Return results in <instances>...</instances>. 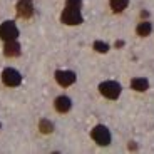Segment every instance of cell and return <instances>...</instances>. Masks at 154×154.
<instances>
[{"label":"cell","instance_id":"15","mask_svg":"<svg viewBox=\"0 0 154 154\" xmlns=\"http://www.w3.org/2000/svg\"><path fill=\"white\" fill-rule=\"evenodd\" d=\"M67 5H69V7H79L81 8L82 0H67Z\"/></svg>","mask_w":154,"mask_h":154},{"label":"cell","instance_id":"3","mask_svg":"<svg viewBox=\"0 0 154 154\" xmlns=\"http://www.w3.org/2000/svg\"><path fill=\"white\" fill-rule=\"evenodd\" d=\"M17 37H19V29L12 20H7V22L0 25V38H4L5 42L7 40H15Z\"/></svg>","mask_w":154,"mask_h":154},{"label":"cell","instance_id":"2","mask_svg":"<svg viewBox=\"0 0 154 154\" xmlns=\"http://www.w3.org/2000/svg\"><path fill=\"white\" fill-rule=\"evenodd\" d=\"M99 91L100 94L107 99H117L121 96V85L114 81H106L99 85Z\"/></svg>","mask_w":154,"mask_h":154},{"label":"cell","instance_id":"13","mask_svg":"<svg viewBox=\"0 0 154 154\" xmlns=\"http://www.w3.org/2000/svg\"><path fill=\"white\" fill-rule=\"evenodd\" d=\"M38 129H40V132H44V134H50V132L54 131V124L47 119H42L38 122Z\"/></svg>","mask_w":154,"mask_h":154},{"label":"cell","instance_id":"9","mask_svg":"<svg viewBox=\"0 0 154 154\" xmlns=\"http://www.w3.org/2000/svg\"><path fill=\"white\" fill-rule=\"evenodd\" d=\"M54 106L59 112H67L70 109V106H72V102H70V99L67 96H59L57 99H55Z\"/></svg>","mask_w":154,"mask_h":154},{"label":"cell","instance_id":"7","mask_svg":"<svg viewBox=\"0 0 154 154\" xmlns=\"http://www.w3.org/2000/svg\"><path fill=\"white\" fill-rule=\"evenodd\" d=\"M17 14L23 19H29L32 17L34 14V4H32V0H19V4H17Z\"/></svg>","mask_w":154,"mask_h":154},{"label":"cell","instance_id":"12","mask_svg":"<svg viewBox=\"0 0 154 154\" xmlns=\"http://www.w3.org/2000/svg\"><path fill=\"white\" fill-rule=\"evenodd\" d=\"M109 4H111V8L114 12H122L127 7L129 0H109Z\"/></svg>","mask_w":154,"mask_h":154},{"label":"cell","instance_id":"5","mask_svg":"<svg viewBox=\"0 0 154 154\" xmlns=\"http://www.w3.org/2000/svg\"><path fill=\"white\" fill-rule=\"evenodd\" d=\"M2 81H4V84L8 85V87H15V85H19L20 82H22V75H20L19 70H15V69H5L4 72H2Z\"/></svg>","mask_w":154,"mask_h":154},{"label":"cell","instance_id":"10","mask_svg":"<svg viewBox=\"0 0 154 154\" xmlns=\"http://www.w3.org/2000/svg\"><path fill=\"white\" fill-rule=\"evenodd\" d=\"M131 87L134 91H139V92H144L149 89V82L147 79H143V77H137V79H132L131 81Z\"/></svg>","mask_w":154,"mask_h":154},{"label":"cell","instance_id":"8","mask_svg":"<svg viewBox=\"0 0 154 154\" xmlns=\"http://www.w3.org/2000/svg\"><path fill=\"white\" fill-rule=\"evenodd\" d=\"M4 54L7 55V57H17V55L20 54V45L15 40H7V44H5V47H4Z\"/></svg>","mask_w":154,"mask_h":154},{"label":"cell","instance_id":"11","mask_svg":"<svg viewBox=\"0 0 154 154\" xmlns=\"http://www.w3.org/2000/svg\"><path fill=\"white\" fill-rule=\"evenodd\" d=\"M151 30H152V25H151V22H141V23L137 25V29H136L137 35H141V37H146V35H149Z\"/></svg>","mask_w":154,"mask_h":154},{"label":"cell","instance_id":"14","mask_svg":"<svg viewBox=\"0 0 154 154\" xmlns=\"http://www.w3.org/2000/svg\"><path fill=\"white\" fill-rule=\"evenodd\" d=\"M94 49H96L97 52H102V54H104V52L109 50V45L106 42H99V40H97V42H94Z\"/></svg>","mask_w":154,"mask_h":154},{"label":"cell","instance_id":"4","mask_svg":"<svg viewBox=\"0 0 154 154\" xmlns=\"http://www.w3.org/2000/svg\"><path fill=\"white\" fill-rule=\"evenodd\" d=\"M91 136L100 146H107L111 143V132H109V129L106 126H96L92 129V132H91Z\"/></svg>","mask_w":154,"mask_h":154},{"label":"cell","instance_id":"6","mask_svg":"<svg viewBox=\"0 0 154 154\" xmlns=\"http://www.w3.org/2000/svg\"><path fill=\"white\" fill-rule=\"evenodd\" d=\"M55 81L62 87H67V85H72L75 82V74L72 70H57L55 72Z\"/></svg>","mask_w":154,"mask_h":154},{"label":"cell","instance_id":"16","mask_svg":"<svg viewBox=\"0 0 154 154\" xmlns=\"http://www.w3.org/2000/svg\"><path fill=\"white\" fill-rule=\"evenodd\" d=\"M124 45V42L122 40H119V42H116V47H122Z\"/></svg>","mask_w":154,"mask_h":154},{"label":"cell","instance_id":"1","mask_svg":"<svg viewBox=\"0 0 154 154\" xmlns=\"http://www.w3.org/2000/svg\"><path fill=\"white\" fill-rule=\"evenodd\" d=\"M62 22L67 23V25H79L82 23V14L79 7H69L66 5V10L62 12Z\"/></svg>","mask_w":154,"mask_h":154}]
</instances>
